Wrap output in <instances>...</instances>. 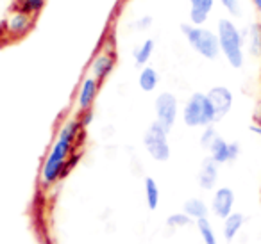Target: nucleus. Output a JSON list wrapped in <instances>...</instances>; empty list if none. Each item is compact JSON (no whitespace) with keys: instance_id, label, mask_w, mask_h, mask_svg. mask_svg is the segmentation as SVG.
Segmentation results:
<instances>
[{"instance_id":"obj_1","label":"nucleus","mask_w":261,"mask_h":244,"mask_svg":"<svg viewBox=\"0 0 261 244\" xmlns=\"http://www.w3.org/2000/svg\"><path fill=\"white\" fill-rule=\"evenodd\" d=\"M84 127L79 119H68L59 129L58 139L52 144L47 159L41 168V182L43 186H52L63 176L68 175V171L79 162L81 151H75L83 137Z\"/></svg>"},{"instance_id":"obj_2","label":"nucleus","mask_w":261,"mask_h":244,"mask_svg":"<svg viewBox=\"0 0 261 244\" xmlns=\"http://www.w3.org/2000/svg\"><path fill=\"white\" fill-rule=\"evenodd\" d=\"M217 36L220 45V54L225 57L227 65L234 70H240L245 65V38L229 18H220L217 23Z\"/></svg>"},{"instance_id":"obj_3","label":"nucleus","mask_w":261,"mask_h":244,"mask_svg":"<svg viewBox=\"0 0 261 244\" xmlns=\"http://www.w3.org/2000/svg\"><path fill=\"white\" fill-rule=\"evenodd\" d=\"M181 33L185 34L186 41L192 47L193 52L207 61H215L220 55V45H218L217 30L206 29L202 25H192V23H182Z\"/></svg>"},{"instance_id":"obj_4","label":"nucleus","mask_w":261,"mask_h":244,"mask_svg":"<svg viewBox=\"0 0 261 244\" xmlns=\"http://www.w3.org/2000/svg\"><path fill=\"white\" fill-rule=\"evenodd\" d=\"M182 121L190 129H204L217 123V114L206 93H193L182 107Z\"/></svg>"},{"instance_id":"obj_5","label":"nucleus","mask_w":261,"mask_h":244,"mask_svg":"<svg viewBox=\"0 0 261 244\" xmlns=\"http://www.w3.org/2000/svg\"><path fill=\"white\" fill-rule=\"evenodd\" d=\"M143 146L147 154L158 162H167L170 159V143H168V130L161 123L154 121L143 136Z\"/></svg>"},{"instance_id":"obj_6","label":"nucleus","mask_w":261,"mask_h":244,"mask_svg":"<svg viewBox=\"0 0 261 244\" xmlns=\"http://www.w3.org/2000/svg\"><path fill=\"white\" fill-rule=\"evenodd\" d=\"M154 112H156V121L161 123L165 129L170 132L179 118V102L174 93L163 91L156 97L154 102Z\"/></svg>"},{"instance_id":"obj_7","label":"nucleus","mask_w":261,"mask_h":244,"mask_svg":"<svg viewBox=\"0 0 261 244\" xmlns=\"http://www.w3.org/2000/svg\"><path fill=\"white\" fill-rule=\"evenodd\" d=\"M234 205H236V196H234V191H232L231 187L224 186V187H218V189L213 191L210 210L213 212L215 218L224 221L229 214L234 212Z\"/></svg>"},{"instance_id":"obj_8","label":"nucleus","mask_w":261,"mask_h":244,"mask_svg":"<svg viewBox=\"0 0 261 244\" xmlns=\"http://www.w3.org/2000/svg\"><path fill=\"white\" fill-rule=\"evenodd\" d=\"M210 157L217 162L218 166L222 164H231L240 157V143L236 141H227L222 136H218L210 146Z\"/></svg>"},{"instance_id":"obj_9","label":"nucleus","mask_w":261,"mask_h":244,"mask_svg":"<svg viewBox=\"0 0 261 244\" xmlns=\"http://www.w3.org/2000/svg\"><path fill=\"white\" fill-rule=\"evenodd\" d=\"M207 98H210L211 105L215 109V114H217V121L224 119L225 116L231 112L232 104H234V97H232V91L225 86H213L207 91Z\"/></svg>"},{"instance_id":"obj_10","label":"nucleus","mask_w":261,"mask_h":244,"mask_svg":"<svg viewBox=\"0 0 261 244\" xmlns=\"http://www.w3.org/2000/svg\"><path fill=\"white\" fill-rule=\"evenodd\" d=\"M218 173H220V166L213 161L211 157H206L200 164L199 175H197V182L199 187L204 191H213L218 182Z\"/></svg>"},{"instance_id":"obj_11","label":"nucleus","mask_w":261,"mask_h":244,"mask_svg":"<svg viewBox=\"0 0 261 244\" xmlns=\"http://www.w3.org/2000/svg\"><path fill=\"white\" fill-rule=\"evenodd\" d=\"M98 87H100V82L95 77L90 75L83 80V84L79 87V95H77V109L81 112L91 109V105H93L95 98L98 95Z\"/></svg>"},{"instance_id":"obj_12","label":"nucleus","mask_w":261,"mask_h":244,"mask_svg":"<svg viewBox=\"0 0 261 244\" xmlns=\"http://www.w3.org/2000/svg\"><path fill=\"white\" fill-rule=\"evenodd\" d=\"M115 63H116L115 55L109 54V52H100V54H97L93 57V61H91V66H90L91 77H95L98 82L106 80L109 75H111L113 68H115Z\"/></svg>"},{"instance_id":"obj_13","label":"nucleus","mask_w":261,"mask_h":244,"mask_svg":"<svg viewBox=\"0 0 261 244\" xmlns=\"http://www.w3.org/2000/svg\"><path fill=\"white\" fill-rule=\"evenodd\" d=\"M34 23V18L31 15H25V13L15 11L6 18V33L11 34V36H23L31 30Z\"/></svg>"},{"instance_id":"obj_14","label":"nucleus","mask_w":261,"mask_h":244,"mask_svg":"<svg viewBox=\"0 0 261 244\" xmlns=\"http://www.w3.org/2000/svg\"><path fill=\"white\" fill-rule=\"evenodd\" d=\"M217 0H188L190 4V23L192 25H204L210 20V15Z\"/></svg>"},{"instance_id":"obj_15","label":"nucleus","mask_w":261,"mask_h":244,"mask_svg":"<svg viewBox=\"0 0 261 244\" xmlns=\"http://www.w3.org/2000/svg\"><path fill=\"white\" fill-rule=\"evenodd\" d=\"M245 221H247V218L242 212H232V214H229L227 218L224 219V223H222V235H224V239L227 240V242L234 240L236 237H238V233L242 232Z\"/></svg>"},{"instance_id":"obj_16","label":"nucleus","mask_w":261,"mask_h":244,"mask_svg":"<svg viewBox=\"0 0 261 244\" xmlns=\"http://www.w3.org/2000/svg\"><path fill=\"white\" fill-rule=\"evenodd\" d=\"M242 33L245 38V48L249 50V54L254 57H261V23H250Z\"/></svg>"},{"instance_id":"obj_17","label":"nucleus","mask_w":261,"mask_h":244,"mask_svg":"<svg viewBox=\"0 0 261 244\" xmlns=\"http://www.w3.org/2000/svg\"><path fill=\"white\" fill-rule=\"evenodd\" d=\"M182 212L188 214L193 221H199V219L207 218L210 214V205L202 200V198H188V200L182 203Z\"/></svg>"},{"instance_id":"obj_18","label":"nucleus","mask_w":261,"mask_h":244,"mask_svg":"<svg viewBox=\"0 0 261 244\" xmlns=\"http://www.w3.org/2000/svg\"><path fill=\"white\" fill-rule=\"evenodd\" d=\"M138 86L145 93H152L160 86V73H158V70L152 68V66H143L138 75Z\"/></svg>"},{"instance_id":"obj_19","label":"nucleus","mask_w":261,"mask_h":244,"mask_svg":"<svg viewBox=\"0 0 261 244\" xmlns=\"http://www.w3.org/2000/svg\"><path fill=\"white\" fill-rule=\"evenodd\" d=\"M154 50H156V41L150 40V38H149V40H145V41H142V43L135 48V52H133L135 65L140 66V68L147 66V63H149L150 57H152Z\"/></svg>"},{"instance_id":"obj_20","label":"nucleus","mask_w":261,"mask_h":244,"mask_svg":"<svg viewBox=\"0 0 261 244\" xmlns=\"http://www.w3.org/2000/svg\"><path fill=\"white\" fill-rule=\"evenodd\" d=\"M195 226H197V230H199V235H200V239H202L204 244H218L217 232H215V228H213V225H211L210 219L207 218L199 219V221H195Z\"/></svg>"},{"instance_id":"obj_21","label":"nucleus","mask_w":261,"mask_h":244,"mask_svg":"<svg viewBox=\"0 0 261 244\" xmlns=\"http://www.w3.org/2000/svg\"><path fill=\"white\" fill-rule=\"evenodd\" d=\"M45 0H13V9L20 13H25V15H38V13L43 9Z\"/></svg>"},{"instance_id":"obj_22","label":"nucleus","mask_w":261,"mask_h":244,"mask_svg":"<svg viewBox=\"0 0 261 244\" xmlns=\"http://www.w3.org/2000/svg\"><path fill=\"white\" fill-rule=\"evenodd\" d=\"M160 187H158L156 180L150 178V176H147L145 178V200H147V207L150 208V210H156L158 205H160Z\"/></svg>"},{"instance_id":"obj_23","label":"nucleus","mask_w":261,"mask_h":244,"mask_svg":"<svg viewBox=\"0 0 261 244\" xmlns=\"http://www.w3.org/2000/svg\"><path fill=\"white\" fill-rule=\"evenodd\" d=\"M195 221L185 212H175V214H170L167 218V226H170V228H185V226H190Z\"/></svg>"},{"instance_id":"obj_24","label":"nucleus","mask_w":261,"mask_h":244,"mask_svg":"<svg viewBox=\"0 0 261 244\" xmlns=\"http://www.w3.org/2000/svg\"><path fill=\"white\" fill-rule=\"evenodd\" d=\"M217 137H218V132H217V129H215L213 125L204 127L202 134H200V139H199L200 146H202L204 150H210V146L213 144V141L217 139Z\"/></svg>"},{"instance_id":"obj_25","label":"nucleus","mask_w":261,"mask_h":244,"mask_svg":"<svg viewBox=\"0 0 261 244\" xmlns=\"http://www.w3.org/2000/svg\"><path fill=\"white\" fill-rule=\"evenodd\" d=\"M218 2L231 16L242 15V0H218Z\"/></svg>"},{"instance_id":"obj_26","label":"nucleus","mask_w":261,"mask_h":244,"mask_svg":"<svg viewBox=\"0 0 261 244\" xmlns=\"http://www.w3.org/2000/svg\"><path fill=\"white\" fill-rule=\"evenodd\" d=\"M150 27H152V16H142V18L135 22L136 30H149Z\"/></svg>"},{"instance_id":"obj_27","label":"nucleus","mask_w":261,"mask_h":244,"mask_svg":"<svg viewBox=\"0 0 261 244\" xmlns=\"http://www.w3.org/2000/svg\"><path fill=\"white\" fill-rule=\"evenodd\" d=\"M79 121H81V125L86 129V127L90 125L91 121H93V111H91V109H88V111H83V112H81Z\"/></svg>"},{"instance_id":"obj_28","label":"nucleus","mask_w":261,"mask_h":244,"mask_svg":"<svg viewBox=\"0 0 261 244\" xmlns=\"http://www.w3.org/2000/svg\"><path fill=\"white\" fill-rule=\"evenodd\" d=\"M249 130L254 134V136H257V137L261 139V125H257V123H250Z\"/></svg>"},{"instance_id":"obj_29","label":"nucleus","mask_w":261,"mask_h":244,"mask_svg":"<svg viewBox=\"0 0 261 244\" xmlns=\"http://www.w3.org/2000/svg\"><path fill=\"white\" fill-rule=\"evenodd\" d=\"M252 123H257V125H261V105L254 111L252 114Z\"/></svg>"},{"instance_id":"obj_30","label":"nucleus","mask_w":261,"mask_h":244,"mask_svg":"<svg viewBox=\"0 0 261 244\" xmlns=\"http://www.w3.org/2000/svg\"><path fill=\"white\" fill-rule=\"evenodd\" d=\"M250 2H252V6L256 8V11L261 15V0H250Z\"/></svg>"}]
</instances>
